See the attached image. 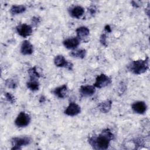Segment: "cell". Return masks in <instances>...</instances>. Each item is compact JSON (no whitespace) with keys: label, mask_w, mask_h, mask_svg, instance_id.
Segmentation results:
<instances>
[{"label":"cell","mask_w":150,"mask_h":150,"mask_svg":"<svg viewBox=\"0 0 150 150\" xmlns=\"http://www.w3.org/2000/svg\"><path fill=\"white\" fill-rule=\"evenodd\" d=\"M104 30L107 32H111V27L110 26V25H107L105 26L104 27Z\"/></svg>","instance_id":"484cf974"},{"label":"cell","mask_w":150,"mask_h":150,"mask_svg":"<svg viewBox=\"0 0 150 150\" xmlns=\"http://www.w3.org/2000/svg\"><path fill=\"white\" fill-rule=\"evenodd\" d=\"M28 72L29 75V77L30 80H36L37 79L40 77V73L38 71L36 67H33L30 68L28 70Z\"/></svg>","instance_id":"ffe728a7"},{"label":"cell","mask_w":150,"mask_h":150,"mask_svg":"<svg viewBox=\"0 0 150 150\" xmlns=\"http://www.w3.org/2000/svg\"><path fill=\"white\" fill-rule=\"evenodd\" d=\"M68 88L66 84H63L61 86L55 88L52 93L59 98H64L67 96Z\"/></svg>","instance_id":"7c38bea8"},{"label":"cell","mask_w":150,"mask_h":150,"mask_svg":"<svg viewBox=\"0 0 150 150\" xmlns=\"http://www.w3.org/2000/svg\"><path fill=\"white\" fill-rule=\"evenodd\" d=\"M25 6L22 5H12L10 9V12L13 15H16L23 13L26 11Z\"/></svg>","instance_id":"e0dca14e"},{"label":"cell","mask_w":150,"mask_h":150,"mask_svg":"<svg viewBox=\"0 0 150 150\" xmlns=\"http://www.w3.org/2000/svg\"><path fill=\"white\" fill-rule=\"evenodd\" d=\"M5 96L6 98V100L11 103V104H14L15 103V97L10 93H6L5 94Z\"/></svg>","instance_id":"7402d4cb"},{"label":"cell","mask_w":150,"mask_h":150,"mask_svg":"<svg viewBox=\"0 0 150 150\" xmlns=\"http://www.w3.org/2000/svg\"><path fill=\"white\" fill-rule=\"evenodd\" d=\"M114 137L111 131L109 128H105L98 135L89 137L88 142L94 149L105 150L108 148L110 141L114 139Z\"/></svg>","instance_id":"6da1fadb"},{"label":"cell","mask_w":150,"mask_h":150,"mask_svg":"<svg viewBox=\"0 0 150 150\" xmlns=\"http://www.w3.org/2000/svg\"><path fill=\"white\" fill-rule=\"evenodd\" d=\"M54 63L57 67H65L69 70H73V63L71 62H68L62 55L59 54L56 56L54 59Z\"/></svg>","instance_id":"5b68a950"},{"label":"cell","mask_w":150,"mask_h":150,"mask_svg":"<svg viewBox=\"0 0 150 150\" xmlns=\"http://www.w3.org/2000/svg\"><path fill=\"white\" fill-rule=\"evenodd\" d=\"M32 23H33L34 25H37L38 24L39 22H40V19L38 17H36V16H34L32 18Z\"/></svg>","instance_id":"d4e9b609"},{"label":"cell","mask_w":150,"mask_h":150,"mask_svg":"<svg viewBox=\"0 0 150 150\" xmlns=\"http://www.w3.org/2000/svg\"><path fill=\"white\" fill-rule=\"evenodd\" d=\"M33 52V45L29 40H24L21 46V52L23 55H30Z\"/></svg>","instance_id":"4fadbf2b"},{"label":"cell","mask_w":150,"mask_h":150,"mask_svg":"<svg viewBox=\"0 0 150 150\" xmlns=\"http://www.w3.org/2000/svg\"><path fill=\"white\" fill-rule=\"evenodd\" d=\"M131 108L135 113L143 114L146 112L147 110V105L144 101H138L132 104Z\"/></svg>","instance_id":"9c48e42d"},{"label":"cell","mask_w":150,"mask_h":150,"mask_svg":"<svg viewBox=\"0 0 150 150\" xmlns=\"http://www.w3.org/2000/svg\"><path fill=\"white\" fill-rule=\"evenodd\" d=\"M5 85L9 88L15 89L17 87V83L12 79H8L5 81Z\"/></svg>","instance_id":"44dd1931"},{"label":"cell","mask_w":150,"mask_h":150,"mask_svg":"<svg viewBox=\"0 0 150 150\" xmlns=\"http://www.w3.org/2000/svg\"><path fill=\"white\" fill-rule=\"evenodd\" d=\"M84 12V9L79 5L73 6L69 10L70 15L75 18H80Z\"/></svg>","instance_id":"9a60e30c"},{"label":"cell","mask_w":150,"mask_h":150,"mask_svg":"<svg viewBox=\"0 0 150 150\" xmlns=\"http://www.w3.org/2000/svg\"><path fill=\"white\" fill-rule=\"evenodd\" d=\"M86 54V50L85 49H79L72 50L70 53V55L73 57L83 59Z\"/></svg>","instance_id":"ac0fdd59"},{"label":"cell","mask_w":150,"mask_h":150,"mask_svg":"<svg viewBox=\"0 0 150 150\" xmlns=\"http://www.w3.org/2000/svg\"><path fill=\"white\" fill-rule=\"evenodd\" d=\"M131 3L132 5L133 6L135 7V8H138V7L139 6V5L138 4H137V2H136V1H131Z\"/></svg>","instance_id":"4316f807"},{"label":"cell","mask_w":150,"mask_h":150,"mask_svg":"<svg viewBox=\"0 0 150 150\" xmlns=\"http://www.w3.org/2000/svg\"><path fill=\"white\" fill-rule=\"evenodd\" d=\"M111 83V78L105 74H101L98 75L96 79L93 86L97 88H103L107 86Z\"/></svg>","instance_id":"8992f818"},{"label":"cell","mask_w":150,"mask_h":150,"mask_svg":"<svg viewBox=\"0 0 150 150\" xmlns=\"http://www.w3.org/2000/svg\"><path fill=\"white\" fill-rule=\"evenodd\" d=\"M96 92V87L94 86H81L80 88V93L82 97H90Z\"/></svg>","instance_id":"8fae6325"},{"label":"cell","mask_w":150,"mask_h":150,"mask_svg":"<svg viewBox=\"0 0 150 150\" xmlns=\"http://www.w3.org/2000/svg\"><path fill=\"white\" fill-rule=\"evenodd\" d=\"M112 107V101L110 100H107L100 102L97 105V108L103 113H107L110 111Z\"/></svg>","instance_id":"5bb4252c"},{"label":"cell","mask_w":150,"mask_h":150,"mask_svg":"<svg viewBox=\"0 0 150 150\" xmlns=\"http://www.w3.org/2000/svg\"><path fill=\"white\" fill-rule=\"evenodd\" d=\"M149 68V59L147 57L145 59H139L131 62L127 69L135 74H141L145 73Z\"/></svg>","instance_id":"7a4b0ae2"},{"label":"cell","mask_w":150,"mask_h":150,"mask_svg":"<svg viewBox=\"0 0 150 150\" xmlns=\"http://www.w3.org/2000/svg\"><path fill=\"white\" fill-rule=\"evenodd\" d=\"M106 39H107V36L105 35V34H102L100 36V42H101V43L107 47V41H106Z\"/></svg>","instance_id":"603a6c76"},{"label":"cell","mask_w":150,"mask_h":150,"mask_svg":"<svg viewBox=\"0 0 150 150\" xmlns=\"http://www.w3.org/2000/svg\"><path fill=\"white\" fill-rule=\"evenodd\" d=\"M64 46L68 49H74L80 44V39L77 37H73L65 39L63 42Z\"/></svg>","instance_id":"30bf717a"},{"label":"cell","mask_w":150,"mask_h":150,"mask_svg":"<svg viewBox=\"0 0 150 150\" xmlns=\"http://www.w3.org/2000/svg\"><path fill=\"white\" fill-rule=\"evenodd\" d=\"M32 139L29 137L22 136L16 137L11 139V144L12 145V149H20L23 146H26L31 143Z\"/></svg>","instance_id":"3957f363"},{"label":"cell","mask_w":150,"mask_h":150,"mask_svg":"<svg viewBox=\"0 0 150 150\" xmlns=\"http://www.w3.org/2000/svg\"><path fill=\"white\" fill-rule=\"evenodd\" d=\"M16 29L18 33L23 38H26L30 36L32 33V26L26 23L18 25Z\"/></svg>","instance_id":"ba28073f"},{"label":"cell","mask_w":150,"mask_h":150,"mask_svg":"<svg viewBox=\"0 0 150 150\" xmlns=\"http://www.w3.org/2000/svg\"><path fill=\"white\" fill-rule=\"evenodd\" d=\"M96 11H97V9L96 8V6H90V8H88V12L90 13V14L92 16L94 15L96 13Z\"/></svg>","instance_id":"cb8c5ba5"},{"label":"cell","mask_w":150,"mask_h":150,"mask_svg":"<svg viewBox=\"0 0 150 150\" xmlns=\"http://www.w3.org/2000/svg\"><path fill=\"white\" fill-rule=\"evenodd\" d=\"M27 87L31 91H35L39 90V83L36 80H30L26 83Z\"/></svg>","instance_id":"d6986e66"},{"label":"cell","mask_w":150,"mask_h":150,"mask_svg":"<svg viewBox=\"0 0 150 150\" xmlns=\"http://www.w3.org/2000/svg\"><path fill=\"white\" fill-rule=\"evenodd\" d=\"M76 32L77 34V37L80 40L84 39L88 36L90 33V30L87 27L80 26L76 29Z\"/></svg>","instance_id":"2e32d148"},{"label":"cell","mask_w":150,"mask_h":150,"mask_svg":"<svg viewBox=\"0 0 150 150\" xmlns=\"http://www.w3.org/2000/svg\"><path fill=\"white\" fill-rule=\"evenodd\" d=\"M81 112L80 107L74 102H71L69 103V105L64 110V113L69 116H75L80 114Z\"/></svg>","instance_id":"52a82bcc"},{"label":"cell","mask_w":150,"mask_h":150,"mask_svg":"<svg viewBox=\"0 0 150 150\" xmlns=\"http://www.w3.org/2000/svg\"><path fill=\"white\" fill-rule=\"evenodd\" d=\"M30 121V115L25 112H20L15 120V124L18 127H25L28 126Z\"/></svg>","instance_id":"277c9868"}]
</instances>
